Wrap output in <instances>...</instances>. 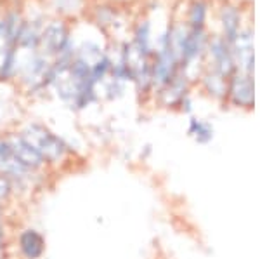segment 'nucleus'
Returning a JSON list of instances; mask_svg holds the SVG:
<instances>
[{
	"instance_id": "obj_1",
	"label": "nucleus",
	"mask_w": 260,
	"mask_h": 259,
	"mask_svg": "<svg viewBox=\"0 0 260 259\" xmlns=\"http://www.w3.org/2000/svg\"><path fill=\"white\" fill-rule=\"evenodd\" d=\"M18 131L40 153V157L45 160L47 167L59 165L71 155L70 145L59 134L50 131L45 124L30 120V122L21 125Z\"/></svg>"
},
{
	"instance_id": "obj_2",
	"label": "nucleus",
	"mask_w": 260,
	"mask_h": 259,
	"mask_svg": "<svg viewBox=\"0 0 260 259\" xmlns=\"http://www.w3.org/2000/svg\"><path fill=\"white\" fill-rule=\"evenodd\" d=\"M52 68V57L39 51H19L18 70L14 82L28 94H39L49 91V73Z\"/></svg>"
},
{
	"instance_id": "obj_3",
	"label": "nucleus",
	"mask_w": 260,
	"mask_h": 259,
	"mask_svg": "<svg viewBox=\"0 0 260 259\" xmlns=\"http://www.w3.org/2000/svg\"><path fill=\"white\" fill-rule=\"evenodd\" d=\"M73 21L70 16L64 14H54L47 16L42 28V42H40V51L45 52L49 57H56L62 51L66 42L71 39V32H73Z\"/></svg>"
},
{
	"instance_id": "obj_4",
	"label": "nucleus",
	"mask_w": 260,
	"mask_h": 259,
	"mask_svg": "<svg viewBox=\"0 0 260 259\" xmlns=\"http://www.w3.org/2000/svg\"><path fill=\"white\" fill-rule=\"evenodd\" d=\"M0 176L9 179L12 183V186H14V191H16V188L24 190V188L31 186V183L39 176V174L31 172L30 169H26V167L14 157L6 136H0Z\"/></svg>"
},
{
	"instance_id": "obj_5",
	"label": "nucleus",
	"mask_w": 260,
	"mask_h": 259,
	"mask_svg": "<svg viewBox=\"0 0 260 259\" xmlns=\"http://www.w3.org/2000/svg\"><path fill=\"white\" fill-rule=\"evenodd\" d=\"M4 136H6V139L9 141L14 157L18 158L26 169H30L31 172H35V174H42L45 169H47V164H45V160L40 157V153L37 152V150L33 148L23 136H21V132L18 129L7 132V134H4Z\"/></svg>"
},
{
	"instance_id": "obj_6",
	"label": "nucleus",
	"mask_w": 260,
	"mask_h": 259,
	"mask_svg": "<svg viewBox=\"0 0 260 259\" xmlns=\"http://www.w3.org/2000/svg\"><path fill=\"white\" fill-rule=\"evenodd\" d=\"M229 103L236 104L238 108H251L253 104V87L248 73L234 70L228 78V96Z\"/></svg>"
},
{
	"instance_id": "obj_7",
	"label": "nucleus",
	"mask_w": 260,
	"mask_h": 259,
	"mask_svg": "<svg viewBox=\"0 0 260 259\" xmlns=\"http://www.w3.org/2000/svg\"><path fill=\"white\" fill-rule=\"evenodd\" d=\"M16 244L23 259H42L45 254V239L35 228L21 229L16 237Z\"/></svg>"
},
{
	"instance_id": "obj_8",
	"label": "nucleus",
	"mask_w": 260,
	"mask_h": 259,
	"mask_svg": "<svg viewBox=\"0 0 260 259\" xmlns=\"http://www.w3.org/2000/svg\"><path fill=\"white\" fill-rule=\"evenodd\" d=\"M201 87L210 98L222 101L228 96V78L222 77V75L212 72V70H205L203 75L200 77Z\"/></svg>"
},
{
	"instance_id": "obj_9",
	"label": "nucleus",
	"mask_w": 260,
	"mask_h": 259,
	"mask_svg": "<svg viewBox=\"0 0 260 259\" xmlns=\"http://www.w3.org/2000/svg\"><path fill=\"white\" fill-rule=\"evenodd\" d=\"M187 134L198 145H208L213 139V127L207 120L191 117L189 125H187Z\"/></svg>"
},
{
	"instance_id": "obj_10",
	"label": "nucleus",
	"mask_w": 260,
	"mask_h": 259,
	"mask_svg": "<svg viewBox=\"0 0 260 259\" xmlns=\"http://www.w3.org/2000/svg\"><path fill=\"white\" fill-rule=\"evenodd\" d=\"M207 18H208V6L203 0H194L191 2L189 9H187V18L186 24L189 28H205L207 26Z\"/></svg>"
},
{
	"instance_id": "obj_11",
	"label": "nucleus",
	"mask_w": 260,
	"mask_h": 259,
	"mask_svg": "<svg viewBox=\"0 0 260 259\" xmlns=\"http://www.w3.org/2000/svg\"><path fill=\"white\" fill-rule=\"evenodd\" d=\"M12 195H14V186L7 178L0 176V206L6 207L11 202Z\"/></svg>"
},
{
	"instance_id": "obj_12",
	"label": "nucleus",
	"mask_w": 260,
	"mask_h": 259,
	"mask_svg": "<svg viewBox=\"0 0 260 259\" xmlns=\"http://www.w3.org/2000/svg\"><path fill=\"white\" fill-rule=\"evenodd\" d=\"M0 242H7V226H6V223H0Z\"/></svg>"
},
{
	"instance_id": "obj_13",
	"label": "nucleus",
	"mask_w": 260,
	"mask_h": 259,
	"mask_svg": "<svg viewBox=\"0 0 260 259\" xmlns=\"http://www.w3.org/2000/svg\"><path fill=\"white\" fill-rule=\"evenodd\" d=\"M0 223H6V207L0 206Z\"/></svg>"
},
{
	"instance_id": "obj_14",
	"label": "nucleus",
	"mask_w": 260,
	"mask_h": 259,
	"mask_svg": "<svg viewBox=\"0 0 260 259\" xmlns=\"http://www.w3.org/2000/svg\"><path fill=\"white\" fill-rule=\"evenodd\" d=\"M0 259H9V254H7V250H2V252H0Z\"/></svg>"
},
{
	"instance_id": "obj_15",
	"label": "nucleus",
	"mask_w": 260,
	"mask_h": 259,
	"mask_svg": "<svg viewBox=\"0 0 260 259\" xmlns=\"http://www.w3.org/2000/svg\"><path fill=\"white\" fill-rule=\"evenodd\" d=\"M2 250H7V242H0V252Z\"/></svg>"
}]
</instances>
